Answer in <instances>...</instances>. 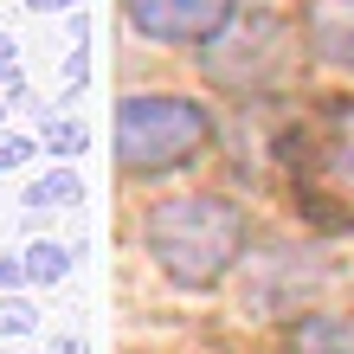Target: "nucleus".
I'll return each mask as SVG.
<instances>
[{"instance_id": "f257e3e1", "label": "nucleus", "mask_w": 354, "mask_h": 354, "mask_svg": "<svg viewBox=\"0 0 354 354\" xmlns=\"http://www.w3.org/2000/svg\"><path fill=\"white\" fill-rule=\"evenodd\" d=\"M142 239H149L155 264L180 290H206L245 252V213L219 194H180V200H161L142 219Z\"/></svg>"}, {"instance_id": "f03ea898", "label": "nucleus", "mask_w": 354, "mask_h": 354, "mask_svg": "<svg viewBox=\"0 0 354 354\" xmlns=\"http://www.w3.org/2000/svg\"><path fill=\"white\" fill-rule=\"evenodd\" d=\"M213 136V116L187 97H122L116 103V161L122 174H161L174 161L200 155Z\"/></svg>"}, {"instance_id": "7ed1b4c3", "label": "nucleus", "mask_w": 354, "mask_h": 354, "mask_svg": "<svg viewBox=\"0 0 354 354\" xmlns=\"http://www.w3.org/2000/svg\"><path fill=\"white\" fill-rule=\"evenodd\" d=\"M297 200L322 225L354 219V103H328L322 122L309 129L297 161Z\"/></svg>"}, {"instance_id": "20e7f679", "label": "nucleus", "mask_w": 354, "mask_h": 354, "mask_svg": "<svg viewBox=\"0 0 354 354\" xmlns=\"http://www.w3.org/2000/svg\"><path fill=\"white\" fill-rule=\"evenodd\" d=\"M129 26L142 39H161V46H200V39H219L225 19H232V0H122Z\"/></svg>"}, {"instance_id": "39448f33", "label": "nucleus", "mask_w": 354, "mask_h": 354, "mask_svg": "<svg viewBox=\"0 0 354 354\" xmlns=\"http://www.w3.org/2000/svg\"><path fill=\"white\" fill-rule=\"evenodd\" d=\"M309 39L322 58L354 71V0H309Z\"/></svg>"}, {"instance_id": "423d86ee", "label": "nucleus", "mask_w": 354, "mask_h": 354, "mask_svg": "<svg viewBox=\"0 0 354 354\" xmlns=\"http://www.w3.org/2000/svg\"><path fill=\"white\" fill-rule=\"evenodd\" d=\"M290 354H354V316H316V322H303Z\"/></svg>"}, {"instance_id": "0eeeda50", "label": "nucleus", "mask_w": 354, "mask_h": 354, "mask_svg": "<svg viewBox=\"0 0 354 354\" xmlns=\"http://www.w3.org/2000/svg\"><path fill=\"white\" fill-rule=\"evenodd\" d=\"M77 200H84V180L71 168H52L39 187H26V206H77Z\"/></svg>"}, {"instance_id": "6e6552de", "label": "nucleus", "mask_w": 354, "mask_h": 354, "mask_svg": "<svg viewBox=\"0 0 354 354\" xmlns=\"http://www.w3.org/2000/svg\"><path fill=\"white\" fill-rule=\"evenodd\" d=\"M65 270H71V252H65V245L32 239V252H26V277H32V283H58Z\"/></svg>"}, {"instance_id": "1a4fd4ad", "label": "nucleus", "mask_w": 354, "mask_h": 354, "mask_svg": "<svg viewBox=\"0 0 354 354\" xmlns=\"http://www.w3.org/2000/svg\"><path fill=\"white\" fill-rule=\"evenodd\" d=\"M39 136H46L52 155H84V142H91V129H84V122H71V116H52Z\"/></svg>"}, {"instance_id": "9d476101", "label": "nucleus", "mask_w": 354, "mask_h": 354, "mask_svg": "<svg viewBox=\"0 0 354 354\" xmlns=\"http://www.w3.org/2000/svg\"><path fill=\"white\" fill-rule=\"evenodd\" d=\"M32 328H39L32 303H19V297H7V303H0V335H32Z\"/></svg>"}, {"instance_id": "9b49d317", "label": "nucleus", "mask_w": 354, "mask_h": 354, "mask_svg": "<svg viewBox=\"0 0 354 354\" xmlns=\"http://www.w3.org/2000/svg\"><path fill=\"white\" fill-rule=\"evenodd\" d=\"M84 84H91V58H84V39H77V52L65 58V97H77Z\"/></svg>"}, {"instance_id": "f8f14e48", "label": "nucleus", "mask_w": 354, "mask_h": 354, "mask_svg": "<svg viewBox=\"0 0 354 354\" xmlns=\"http://www.w3.org/2000/svg\"><path fill=\"white\" fill-rule=\"evenodd\" d=\"M32 161V136H0V168H26Z\"/></svg>"}, {"instance_id": "ddd939ff", "label": "nucleus", "mask_w": 354, "mask_h": 354, "mask_svg": "<svg viewBox=\"0 0 354 354\" xmlns=\"http://www.w3.org/2000/svg\"><path fill=\"white\" fill-rule=\"evenodd\" d=\"M26 283V258H0V290H19Z\"/></svg>"}, {"instance_id": "4468645a", "label": "nucleus", "mask_w": 354, "mask_h": 354, "mask_svg": "<svg viewBox=\"0 0 354 354\" xmlns=\"http://www.w3.org/2000/svg\"><path fill=\"white\" fill-rule=\"evenodd\" d=\"M32 13H58V7H77V0H26Z\"/></svg>"}, {"instance_id": "2eb2a0df", "label": "nucleus", "mask_w": 354, "mask_h": 354, "mask_svg": "<svg viewBox=\"0 0 354 354\" xmlns=\"http://www.w3.org/2000/svg\"><path fill=\"white\" fill-rule=\"evenodd\" d=\"M0 58H13V39H7V32H0Z\"/></svg>"}, {"instance_id": "dca6fc26", "label": "nucleus", "mask_w": 354, "mask_h": 354, "mask_svg": "<svg viewBox=\"0 0 354 354\" xmlns=\"http://www.w3.org/2000/svg\"><path fill=\"white\" fill-rule=\"evenodd\" d=\"M0 116H7V103H0Z\"/></svg>"}]
</instances>
